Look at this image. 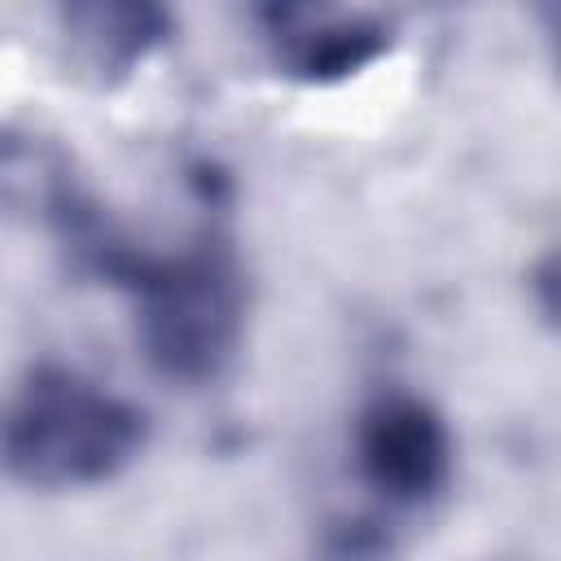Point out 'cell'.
<instances>
[{"label":"cell","mask_w":561,"mask_h":561,"mask_svg":"<svg viewBox=\"0 0 561 561\" xmlns=\"http://www.w3.org/2000/svg\"><path fill=\"white\" fill-rule=\"evenodd\" d=\"M136 298L140 351L167 381H215L245 329V280L224 237L202 232L193 245L153 254L136 241L105 276Z\"/></svg>","instance_id":"6da1fadb"},{"label":"cell","mask_w":561,"mask_h":561,"mask_svg":"<svg viewBox=\"0 0 561 561\" xmlns=\"http://www.w3.org/2000/svg\"><path fill=\"white\" fill-rule=\"evenodd\" d=\"M145 412L66 364H35L0 403V469L35 491H79L123 473L145 447Z\"/></svg>","instance_id":"7a4b0ae2"},{"label":"cell","mask_w":561,"mask_h":561,"mask_svg":"<svg viewBox=\"0 0 561 561\" xmlns=\"http://www.w3.org/2000/svg\"><path fill=\"white\" fill-rule=\"evenodd\" d=\"M451 430L443 412L412 390H381L355 421L359 478L390 504H425L451 478Z\"/></svg>","instance_id":"3957f363"},{"label":"cell","mask_w":561,"mask_h":561,"mask_svg":"<svg viewBox=\"0 0 561 561\" xmlns=\"http://www.w3.org/2000/svg\"><path fill=\"white\" fill-rule=\"evenodd\" d=\"M259 35L280 75L298 83H342L390 53L394 26L364 9L263 4Z\"/></svg>","instance_id":"277c9868"},{"label":"cell","mask_w":561,"mask_h":561,"mask_svg":"<svg viewBox=\"0 0 561 561\" xmlns=\"http://www.w3.org/2000/svg\"><path fill=\"white\" fill-rule=\"evenodd\" d=\"M61 31L92 79L118 83L175 35V18L162 4H70Z\"/></svg>","instance_id":"5b68a950"},{"label":"cell","mask_w":561,"mask_h":561,"mask_svg":"<svg viewBox=\"0 0 561 561\" xmlns=\"http://www.w3.org/2000/svg\"><path fill=\"white\" fill-rule=\"evenodd\" d=\"M394 543L373 517H337L320 530L311 561H390Z\"/></svg>","instance_id":"8992f818"}]
</instances>
